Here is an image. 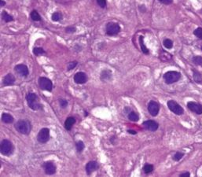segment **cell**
Here are the masks:
<instances>
[{
    "label": "cell",
    "instance_id": "6da1fadb",
    "mask_svg": "<svg viewBox=\"0 0 202 177\" xmlns=\"http://www.w3.org/2000/svg\"><path fill=\"white\" fill-rule=\"evenodd\" d=\"M15 128L21 134L28 135L32 130V125L27 120H19L15 124Z\"/></svg>",
    "mask_w": 202,
    "mask_h": 177
},
{
    "label": "cell",
    "instance_id": "7a4b0ae2",
    "mask_svg": "<svg viewBox=\"0 0 202 177\" xmlns=\"http://www.w3.org/2000/svg\"><path fill=\"white\" fill-rule=\"evenodd\" d=\"M26 100L27 103L30 109L33 110H39L42 109L41 104L38 101V97L35 93H28L26 95Z\"/></svg>",
    "mask_w": 202,
    "mask_h": 177
},
{
    "label": "cell",
    "instance_id": "3957f363",
    "mask_svg": "<svg viewBox=\"0 0 202 177\" xmlns=\"http://www.w3.org/2000/svg\"><path fill=\"white\" fill-rule=\"evenodd\" d=\"M181 79V73L176 71L167 72L164 75V80L167 84H172L175 82H178Z\"/></svg>",
    "mask_w": 202,
    "mask_h": 177
},
{
    "label": "cell",
    "instance_id": "277c9868",
    "mask_svg": "<svg viewBox=\"0 0 202 177\" xmlns=\"http://www.w3.org/2000/svg\"><path fill=\"white\" fill-rule=\"evenodd\" d=\"M0 151L1 153L5 156H10L13 152V145L12 144L10 140L3 139L1 142V147H0Z\"/></svg>",
    "mask_w": 202,
    "mask_h": 177
},
{
    "label": "cell",
    "instance_id": "5b68a950",
    "mask_svg": "<svg viewBox=\"0 0 202 177\" xmlns=\"http://www.w3.org/2000/svg\"><path fill=\"white\" fill-rule=\"evenodd\" d=\"M121 32V26L115 22H109L106 25V33L108 36H116Z\"/></svg>",
    "mask_w": 202,
    "mask_h": 177
},
{
    "label": "cell",
    "instance_id": "8992f818",
    "mask_svg": "<svg viewBox=\"0 0 202 177\" xmlns=\"http://www.w3.org/2000/svg\"><path fill=\"white\" fill-rule=\"evenodd\" d=\"M38 83H39V87L43 91H51L53 89V84H52L51 80L48 78L39 77Z\"/></svg>",
    "mask_w": 202,
    "mask_h": 177
},
{
    "label": "cell",
    "instance_id": "52a82bcc",
    "mask_svg": "<svg viewBox=\"0 0 202 177\" xmlns=\"http://www.w3.org/2000/svg\"><path fill=\"white\" fill-rule=\"evenodd\" d=\"M168 107L172 113L176 115H182L184 113L183 107L174 100H170L168 101Z\"/></svg>",
    "mask_w": 202,
    "mask_h": 177
},
{
    "label": "cell",
    "instance_id": "ba28073f",
    "mask_svg": "<svg viewBox=\"0 0 202 177\" xmlns=\"http://www.w3.org/2000/svg\"><path fill=\"white\" fill-rule=\"evenodd\" d=\"M50 138V131L48 128H42L37 135V140L40 143H46Z\"/></svg>",
    "mask_w": 202,
    "mask_h": 177
},
{
    "label": "cell",
    "instance_id": "9c48e42d",
    "mask_svg": "<svg viewBox=\"0 0 202 177\" xmlns=\"http://www.w3.org/2000/svg\"><path fill=\"white\" fill-rule=\"evenodd\" d=\"M148 111L150 113L151 116L156 117L159 113L160 111V106L157 101H150L148 104Z\"/></svg>",
    "mask_w": 202,
    "mask_h": 177
},
{
    "label": "cell",
    "instance_id": "30bf717a",
    "mask_svg": "<svg viewBox=\"0 0 202 177\" xmlns=\"http://www.w3.org/2000/svg\"><path fill=\"white\" fill-rule=\"evenodd\" d=\"M43 169L47 175H54L56 173V166L51 161H47L43 163Z\"/></svg>",
    "mask_w": 202,
    "mask_h": 177
},
{
    "label": "cell",
    "instance_id": "8fae6325",
    "mask_svg": "<svg viewBox=\"0 0 202 177\" xmlns=\"http://www.w3.org/2000/svg\"><path fill=\"white\" fill-rule=\"evenodd\" d=\"M187 107L194 113H197L198 115L202 114V105L201 104L196 103L194 101H189L187 103Z\"/></svg>",
    "mask_w": 202,
    "mask_h": 177
},
{
    "label": "cell",
    "instance_id": "7c38bea8",
    "mask_svg": "<svg viewBox=\"0 0 202 177\" xmlns=\"http://www.w3.org/2000/svg\"><path fill=\"white\" fill-rule=\"evenodd\" d=\"M142 124H143L146 129H147L148 131H150V132H156L158 129V127H159V124L156 121H152V120L144 121L142 123Z\"/></svg>",
    "mask_w": 202,
    "mask_h": 177
},
{
    "label": "cell",
    "instance_id": "4fadbf2b",
    "mask_svg": "<svg viewBox=\"0 0 202 177\" xmlns=\"http://www.w3.org/2000/svg\"><path fill=\"white\" fill-rule=\"evenodd\" d=\"M87 80V76L86 73H84L83 72H79L77 73H75L74 76V81L78 84H85Z\"/></svg>",
    "mask_w": 202,
    "mask_h": 177
},
{
    "label": "cell",
    "instance_id": "5bb4252c",
    "mask_svg": "<svg viewBox=\"0 0 202 177\" xmlns=\"http://www.w3.org/2000/svg\"><path fill=\"white\" fill-rule=\"evenodd\" d=\"M15 71L17 73L21 75L22 76H27L29 73L28 69L27 67V65H24V64H20L15 66Z\"/></svg>",
    "mask_w": 202,
    "mask_h": 177
},
{
    "label": "cell",
    "instance_id": "9a60e30c",
    "mask_svg": "<svg viewBox=\"0 0 202 177\" xmlns=\"http://www.w3.org/2000/svg\"><path fill=\"white\" fill-rule=\"evenodd\" d=\"M98 169V164L96 161H89L86 165V172L87 175H90L93 172Z\"/></svg>",
    "mask_w": 202,
    "mask_h": 177
},
{
    "label": "cell",
    "instance_id": "2e32d148",
    "mask_svg": "<svg viewBox=\"0 0 202 177\" xmlns=\"http://www.w3.org/2000/svg\"><path fill=\"white\" fill-rule=\"evenodd\" d=\"M15 80L16 79L13 74L9 73L3 78V81H2V82H3V84H4L5 86H10V85L14 84Z\"/></svg>",
    "mask_w": 202,
    "mask_h": 177
},
{
    "label": "cell",
    "instance_id": "e0dca14e",
    "mask_svg": "<svg viewBox=\"0 0 202 177\" xmlns=\"http://www.w3.org/2000/svg\"><path fill=\"white\" fill-rule=\"evenodd\" d=\"M112 78V73L109 69H105L101 73V76H100V79H101V81L103 82H106L108 80H110V79Z\"/></svg>",
    "mask_w": 202,
    "mask_h": 177
},
{
    "label": "cell",
    "instance_id": "ac0fdd59",
    "mask_svg": "<svg viewBox=\"0 0 202 177\" xmlns=\"http://www.w3.org/2000/svg\"><path fill=\"white\" fill-rule=\"evenodd\" d=\"M75 123V119L74 118V117H68L65 122V129L68 130V131H70Z\"/></svg>",
    "mask_w": 202,
    "mask_h": 177
},
{
    "label": "cell",
    "instance_id": "d6986e66",
    "mask_svg": "<svg viewBox=\"0 0 202 177\" xmlns=\"http://www.w3.org/2000/svg\"><path fill=\"white\" fill-rule=\"evenodd\" d=\"M13 117L11 116L10 114L7 113H2V121L6 124H12L13 122Z\"/></svg>",
    "mask_w": 202,
    "mask_h": 177
},
{
    "label": "cell",
    "instance_id": "ffe728a7",
    "mask_svg": "<svg viewBox=\"0 0 202 177\" xmlns=\"http://www.w3.org/2000/svg\"><path fill=\"white\" fill-rule=\"evenodd\" d=\"M172 55L168 53V52L164 51V50H162L161 54H160V58L162 61H169L172 59Z\"/></svg>",
    "mask_w": 202,
    "mask_h": 177
},
{
    "label": "cell",
    "instance_id": "44dd1931",
    "mask_svg": "<svg viewBox=\"0 0 202 177\" xmlns=\"http://www.w3.org/2000/svg\"><path fill=\"white\" fill-rule=\"evenodd\" d=\"M139 43H140V47H141V49H142V51L143 52V54H149V50L147 49L146 46L144 44V42H143V36H141L139 37Z\"/></svg>",
    "mask_w": 202,
    "mask_h": 177
},
{
    "label": "cell",
    "instance_id": "7402d4cb",
    "mask_svg": "<svg viewBox=\"0 0 202 177\" xmlns=\"http://www.w3.org/2000/svg\"><path fill=\"white\" fill-rule=\"evenodd\" d=\"M2 19L5 22H10L13 21V17L10 15V14H8L6 11H3L2 13Z\"/></svg>",
    "mask_w": 202,
    "mask_h": 177
},
{
    "label": "cell",
    "instance_id": "603a6c76",
    "mask_svg": "<svg viewBox=\"0 0 202 177\" xmlns=\"http://www.w3.org/2000/svg\"><path fill=\"white\" fill-rule=\"evenodd\" d=\"M128 119H129L130 121L136 122V121L139 120V116H138L137 113L131 111V112L129 113V114H128Z\"/></svg>",
    "mask_w": 202,
    "mask_h": 177
},
{
    "label": "cell",
    "instance_id": "cb8c5ba5",
    "mask_svg": "<svg viewBox=\"0 0 202 177\" xmlns=\"http://www.w3.org/2000/svg\"><path fill=\"white\" fill-rule=\"evenodd\" d=\"M30 16H31V18H32L34 21H41L40 15L38 13V12H37L36 10L32 11Z\"/></svg>",
    "mask_w": 202,
    "mask_h": 177
},
{
    "label": "cell",
    "instance_id": "d4e9b609",
    "mask_svg": "<svg viewBox=\"0 0 202 177\" xmlns=\"http://www.w3.org/2000/svg\"><path fill=\"white\" fill-rule=\"evenodd\" d=\"M51 19L54 21H59L61 20L62 19V14L60 13V12H55L52 14Z\"/></svg>",
    "mask_w": 202,
    "mask_h": 177
},
{
    "label": "cell",
    "instance_id": "484cf974",
    "mask_svg": "<svg viewBox=\"0 0 202 177\" xmlns=\"http://www.w3.org/2000/svg\"><path fill=\"white\" fill-rule=\"evenodd\" d=\"M194 80L197 83H201L202 82V75L198 71H194Z\"/></svg>",
    "mask_w": 202,
    "mask_h": 177
},
{
    "label": "cell",
    "instance_id": "4316f807",
    "mask_svg": "<svg viewBox=\"0 0 202 177\" xmlns=\"http://www.w3.org/2000/svg\"><path fill=\"white\" fill-rule=\"evenodd\" d=\"M143 171L146 174H149L153 171V166L150 164H146L143 167Z\"/></svg>",
    "mask_w": 202,
    "mask_h": 177
},
{
    "label": "cell",
    "instance_id": "83f0119b",
    "mask_svg": "<svg viewBox=\"0 0 202 177\" xmlns=\"http://www.w3.org/2000/svg\"><path fill=\"white\" fill-rule=\"evenodd\" d=\"M163 44L164 46V47L167 48V49H172V47H173V42L169 39H166L164 40Z\"/></svg>",
    "mask_w": 202,
    "mask_h": 177
},
{
    "label": "cell",
    "instance_id": "f1b7e54d",
    "mask_svg": "<svg viewBox=\"0 0 202 177\" xmlns=\"http://www.w3.org/2000/svg\"><path fill=\"white\" fill-rule=\"evenodd\" d=\"M33 53H34L35 55L39 56V55H43V54H45V50L41 47H35L33 49Z\"/></svg>",
    "mask_w": 202,
    "mask_h": 177
},
{
    "label": "cell",
    "instance_id": "f546056e",
    "mask_svg": "<svg viewBox=\"0 0 202 177\" xmlns=\"http://www.w3.org/2000/svg\"><path fill=\"white\" fill-rule=\"evenodd\" d=\"M193 62L197 65H200L202 67V57L201 56H194L192 59Z\"/></svg>",
    "mask_w": 202,
    "mask_h": 177
},
{
    "label": "cell",
    "instance_id": "4dcf8cb0",
    "mask_svg": "<svg viewBox=\"0 0 202 177\" xmlns=\"http://www.w3.org/2000/svg\"><path fill=\"white\" fill-rule=\"evenodd\" d=\"M84 147H85V146H84V143L82 142V141H78V142H76V143H75V148H76V150H77L78 152H82V150L84 149Z\"/></svg>",
    "mask_w": 202,
    "mask_h": 177
},
{
    "label": "cell",
    "instance_id": "1f68e13d",
    "mask_svg": "<svg viewBox=\"0 0 202 177\" xmlns=\"http://www.w3.org/2000/svg\"><path fill=\"white\" fill-rule=\"evenodd\" d=\"M183 156H184V153H182V152H176L175 153V155L173 156V160L175 161H180L183 158Z\"/></svg>",
    "mask_w": 202,
    "mask_h": 177
},
{
    "label": "cell",
    "instance_id": "d6a6232c",
    "mask_svg": "<svg viewBox=\"0 0 202 177\" xmlns=\"http://www.w3.org/2000/svg\"><path fill=\"white\" fill-rule=\"evenodd\" d=\"M194 36L198 37V39H202V28H198L194 32Z\"/></svg>",
    "mask_w": 202,
    "mask_h": 177
},
{
    "label": "cell",
    "instance_id": "836d02e7",
    "mask_svg": "<svg viewBox=\"0 0 202 177\" xmlns=\"http://www.w3.org/2000/svg\"><path fill=\"white\" fill-rule=\"evenodd\" d=\"M77 64V61H72V62L69 63V65H68V70H71V69H73L74 68H75Z\"/></svg>",
    "mask_w": 202,
    "mask_h": 177
},
{
    "label": "cell",
    "instance_id": "e575fe53",
    "mask_svg": "<svg viewBox=\"0 0 202 177\" xmlns=\"http://www.w3.org/2000/svg\"><path fill=\"white\" fill-rule=\"evenodd\" d=\"M99 7L101 8H105L106 7V0H96Z\"/></svg>",
    "mask_w": 202,
    "mask_h": 177
},
{
    "label": "cell",
    "instance_id": "d590c367",
    "mask_svg": "<svg viewBox=\"0 0 202 177\" xmlns=\"http://www.w3.org/2000/svg\"><path fill=\"white\" fill-rule=\"evenodd\" d=\"M59 104L61 108H65L68 106V101L65 99H60L59 100Z\"/></svg>",
    "mask_w": 202,
    "mask_h": 177
},
{
    "label": "cell",
    "instance_id": "8d00e7d4",
    "mask_svg": "<svg viewBox=\"0 0 202 177\" xmlns=\"http://www.w3.org/2000/svg\"><path fill=\"white\" fill-rule=\"evenodd\" d=\"M65 32L67 33H73L75 32V27H67L65 28Z\"/></svg>",
    "mask_w": 202,
    "mask_h": 177
},
{
    "label": "cell",
    "instance_id": "74e56055",
    "mask_svg": "<svg viewBox=\"0 0 202 177\" xmlns=\"http://www.w3.org/2000/svg\"><path fill=\"white\" fill-rule=\"evenodd\" d=\"M159 1L161 2V3H163V4H165V5L172 4V2H173V0H159Z\"/></svg>",
    "mask_w": 202,
    "mask_h": 177
},
{
    "label": "cell",
    "instance_id": "f35d334b",
    "mask_svg": "<svg viewBox=\"0 0 202 177\" xmlns=\"http://www.w3.org/2000/svg\"><path fill=\"white\" fill-rule=\"evenodd\" d=\"M189 176H190V173H188V172H187V173H182V174H181V175H180V176L181 177H189Z\"/></svg>",
    "mask_w": 202,
    "mask_h": 177
},
{
    "label": "cell",
    "instance_id": "ab89813d",
    "mask_svg": "<svg viewBox=\"0 0 202 177\" xmlns=\"http://www.w3.org/2000/svg\"><path fill=\"white\" fill-rule=\"evenodd\" d=\"M127 132H129L130 134H132V135H135L136 134L135 131H133V130H128Z\"/></svg>",
    "mask_w": 202,
    "mask_h": 177
},
{
    "label": "cell",
    "instance_id": "60d3db41",
    "mask_svg": "<svg viewBox=\"0 0 202 177\" xmlns=\"http://www.w3.org/2000/svg\"><path fill=\"white\" fill-rule=\"evenodd\" d=\"M4 5H5L4 1H3V0H1V1H0V6H1V7H3Z\"/></svg>",
    "mask_w": 202,
    "mask_h": 177
}]
</instances>
